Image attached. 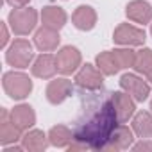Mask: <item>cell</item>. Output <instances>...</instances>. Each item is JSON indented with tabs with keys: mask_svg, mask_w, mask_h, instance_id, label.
Wrapping results in <instances>:
<instances>
[{
	"mask_svg": "<svg viewBox=\"0 0 152 152\" xmlns=\"http://www.w3.org/2000/svg\"><path fill=\"white\" fill-rule=\"evenodd\" d=\"M113 54H115V57H116L120 68H131V66H134L136 52L131 50L129 47H127V48H116V50H113Z\"/></svg>",
	"mask_w": 152,
	"mask_h": 152,
	"instance_id": "cell-24",
	"label": "cell"
},
{
	"mask_svg": "<svg viewBox=\"0 0 152 152\" xmlns=\"http://www.w3.org/2000/svg\"><path fill=\"white\" fill-rule=\"evenodd\" d=\"M73 91V86H72V81L68 79H54L50 81V84L47 86V100L54 106L64 102Z\"/></svg>",
	"mask_w": 152,
	"mask_h": 152,
	"instance_id": "cell-11",
	"label": "cell"
},
{
	"mask_svg": "<svg viewBox=\"0 0 152 152\" xmlns=\"http://www.w3.org/2000/svg\"><path fill=\"white\" fill-rule=\"evenodd\" d=\"M150 109H152V100H150Z\"/></svg>",
	"mask_w": 152,
	"mask_h": 152,
	"instance_id": "cell-31",
	"label": "cell"
},
{
	"mask_svg": "<svg viewBox=\"0 0 152 152\" xmlns=\"http://www.w3.org/2000/svg\"><path fill=\"white\" fill-rule=\"evenodd\" d=\"M2 86H4V91L13 100H23L32 91V81L29 79V75L20 73V72H7V73H4Z\"/></svg>",
	"mask_w": 152,
	"mask_h": 152,
	"instance_id": "cell-2",
	"label": "cell"
},
{
	"mask_svg": "<svg viewBox=\"0 0 152 152\" xmlns=\"http://www.w3.org/2000/svg\"><path fill=\"white\" fill-rule=\"evenodd\" d=\"M127 18L136 22V23H148L152 20V6L148 2H143V0H132V2L127 4Z\"/></svg>",
	"mask_w": 152,
	"mask_h": 152,
	"instance_id": "cell-15",
	"label": "cell"
},
{
	"mask_svg": "<svg viewBox=\"0 0 152 152\" xmlns=\"http://www.w3.org/2000/svg\"><path fill=\"white\" fill-rule=\"evenodd\" d=\"M118 124L120 122H118L115 106L109 99L90 118H86V122L75 127L73 140L81 141L88 150H104L107 140L111 138V134Z\"/></svg>",
	"mask_w": 152,
	"mask_h": 152,
	"instance_id": "cell-1",
	"label": "cell"
},
{
	"mask_svg": "<svg viewBox=\"0 0 152 152\" xmlns=\"http://www.w3.org/2000/svg\"><path fill=\"white\" fill-rule=\"evenodd\" d=\"M81 52L75 47H63L56 54V63H57V72L63 75H70L81 66Z\"/></svg>",
	"mask_w": 152,
	"mask_h": 152,
	"instance_id": "cell-8",
	"label": "cell"
},
{
	"mask_svg": "<svg viewBox=\"0 0 152 152\" xmlns=\"http://www.w3.org/2000/svg\"><path fill=\"white\" fill-rule=\"evenodd\" d=\"M41 22H43V25L59 31L66 23V13L57 6H47L41 11Z\"/></svg>",
	"mask_w": 152,
	"mask_h": 152,
	"instance_id": "cell-18",
	"label": "cell"
},
{
	"mask_svg": "<svg viewBox=\"0 0 152 152\" xmlns=\"http://www.w3.org/2000/svg\"><path fill=\"white\" fill-rule=\"evenodd\" d=\"M120 86H122V90L127 91L136 102H143V100H147L148 95H150V86H148L141 77H138V75H134V73H125V75H122Z\"/></svg>",
	"mask_w": 152,
	"mask_h": 152,
	"instance_id": "cell-7",
	"label": "cell"
},
{
	"mask_svg": "<svg viewBox=\"0 0 152 152\" xmlns=\"http://www.w3.org/2000/svg\"><path fill=\"white\" fill-rule=\"evenodd\" d=\"M132 131L141 140L152 136V115L147 111H140L132 120Z\"/></svg>",
	"mask_w": 152,
	"mask_h": 152,
	"instance_id": "cell-20",
	"label": "cell"
},
{
	"mask_svg": "<svg viewBox=\"0 0 152 152\" xmlns=\"http://www.w3.org/2000/svg\"><path fill=\"white\" fill-rule=\"evenodd\" d=\"M48 136L43 132V131H29L23 138H22V147L25 150H31V152H41L47 148L48 145Z\"/></svg>",
	"mask_w": 152,
	"mask_h": 152,
	"instance_id": "cell-19",
	"label": "cell"
},
{
	"mask_svg": "<svg viewBox=\"0 0 152 152\" xmlns=\"http://www.w3.org/2000/svg\"><path fill=\"white\" fill-rule=\"evenodd\" d=\"M22 148H23V147H16V145H15V147H6L4 152H20Z\"/></svg>",
	"mask_w": 152,
	"mask_h": 152,
	"instance_id": "cell-28",
	"label": "cell"
},
{
	"mask_svg": "<svg viewBox=\"0 0 152 152\" xmlns=\"http://www.w3.org/2000/svg\"><path fill=\"white\" fill-rule=\"evenodd\" d=\"M11 120H13V124H15L18 129L27 131L29 127H32V125L36 124V113H34V109H32L31 106L20 104V106H16V107L11 111Z\"/></svg>",
	"mask_w": 152,
	"mask_h": 152,
	"instance_id": "cell-17",
	"label": "cell"
},
{
	"mask_svg": "<svg viewBox=\"0 0 152 152\" xmlns=\"http://www.w3.org/2000/svg\"><path fill=\"white\" fill-rule=\"evenodd\" d=\"M150 34H152V25H150Z\"/></svg>",
	"mask_w": 152,
	"mask_h": 152,
	"instance_id": "cell-30",
	"label": "cell"
},
{
	"mask_svg": "<svg viewBox=\"0 0 152 152\" xmlns=\"http://www.w3.org/2000/svg\"><path fill=\"white\" fill-rule=\"evenodd\" d=\"M9 41V34H7V25L2 23V39H0V47H6Z\"/></svg>",
	"mask_w": 152,
	"mask_h": 152,
	"instance_id": "cell-26",
	"label": "cell"
},
{
	"mask_svg": "<svg viewBox=\"0 0 152 152\" xmlns=\"http://www.w3.org/2000/svg\"><path fill=\"white\" fill-rule=\"evenodd\" d=\"M132 68H134L138 73L148 75V73L152 72V50H150V48H141V50H138Z\"/></svg>",
	"mask_w": 152,
	"mask_h": 152,
	"instance_id": "cell-23",
	"label": "cell"
},
{
	"mask_svg": "<svg viewBox=\"0 0 152 152\" xmlns=\"http://www.w3.org/2000/svg\"><path fill=\"white\" fill-rule=\"evenodd\" d=\"M75 84L81 86L83 90H88V91H95V90H100L102 84H104V73L95 68L93 64H84L77 75H75Z\"/></svg>",
	"mask_w": 152,
	"mask_h": 152,
	"instance_id": "cell-6",
	"label": "cell"
},
{
	"mask_svg": "<svg viewBox=\"0 0 152 152\" xmlns=\"http://www.w3.org/2000/svg\"><path fill=\"white\" fill-rule=\"evenodd\" d=\"M111 102H113V106H115V111H116V116H118V122L120 124H124V122H127L132 115H134V109H136V106H134V99L125 91H115V93H111Z\"/></svg>",
	"mask_w": 152,
	"mask_h": 152,
	"instance_id": "cell-10",
	"label": "cell"
},
{
	"mask_svg": "<svg viewBox=\"0 0 152 152\" xmlns=\"http://www.w3.org/2000/svg\"><path fill=\"white\" fill-rule=\"evenodd\" d=\"M32 75L39 79H50L57 72V63H56V56L52 54H41L39 57H36L34 64L31 66Z\"/></svg>",
	"mask_w": 152,
	"mask_h": 152,
	"instance_id": "cell-13",
	"label": "cell"
},
{
	"mask_svg": "<svg viewBox=\"0 0 152 152\" xmlns=\"http://www.w3.org/2000/svg\"><path fill=\"white\" fill-rule=\"evenodd\" d=\"M22 140V129H18L13 120H11V113H7V109H2V118H0V143L2 145H9Z\"/></svg>",
	"mask_w": 152,
	"mask_h": 152,
	"instance_id": "cell-14",
	"label": "cell"
},
{
	"mask_svg": "<svg viewBox=\"0 0 152 152\" xmlns=\"http://www.w3.org/2000/svg\"><path fill=\"white\" fill-rule=\"evenodd\" d=\"M132 150L134 152H145V150H148V152H152V141H140V143H136V145H132Z\"/></svg>",
	"mask_w": 152,
	"mask_h": 152,
	"instance_id": "cell-25",
	"label": "cell"
},
{
	"mask_svg": "<svg viewBox=\"0 0 152 152\" xmlns=\"http://www.w3.org/2000/svg\"><path fill=\"white\" fill-rule=\"evenodd\" d=\"M132 131L124 125V124H118L111 134V138L107 140L104 150H109V152H118V150H125L129 147H132Z\"/></svg>",
	"mask_w": 152,
	"mask_h": 152,
	"instance_id": "cell-9",
	"label": "cell"
},
{
	"mask_svg": "<svg viewBox=\"0 0 152 152\" xmlns=\"http://www.w3.org/2000/svg\"><path fill=\"white\" fill-rule=\"evenodd\" d=\"M7 20H9V25L15 34L25 36L34 31V27L38 23V13L32 7H15L9 13Z\"/></svg>",
	"mask_w": 152,
	"mask_h": 152,
	"instance_id": "cell-3",
	"label": "cell"
},
{
	"mask_svg": "<svg viewBox=\"0 0 152 152\" xmlns=\"http://www.w3.org/2000/svg\"><path fill=\"white\" fill-rule=\"evenodd\" d=\"M48 141L54 147H68L73 141V132L66 125H56L48 132Z\"/></svg>",
	"mask_w": 152,
	"mask_h": 152,
	"instance_id": "cell-22",
	"label": "cell"
},
{
	"mask_svg": "<svg viewBox=\"0 0 152 152\" xmlns=\"http://www.w3.org/2000/svg\"><path fill=\"white\" fill-rule=\"evenodd\" d=\"M72 22L79 31H91L97 23V13L90 6H79L72 15Z\"/></svg>",
	"mask_w": 152,
	"mask_h": 152,
	"instance_id": "cell-16",
	"label": "cell"
},
{
	"mask_svg": "<svg viewBox=\"0 0 152 152\" xmlns=\"http://www.w3.org/2000/svg\"><path fill=\"white\" fill-rule=\"evenodd\" d=\"M113 39L118 45H125V47H140L145 43L147 34L143 29H138L131 23H120L115 32H113Z\"/></svg>",
	"mask_w": 152,
	"mask_h": 152,
	"instance_id": "cell-5",
	"label": "cell"
},
{
	"mask_svg": "<svg viewBox=\"0 0 152 152\" xmlns=\"http://www.w3.org/2000/svg\"><path fill=\"white\" fill-rule=\"evenodd\" d=\"M6 2H7L9 6H13V7H25L31 0H6Z\"/></svg>",
	"mask_w": 152,
	"mask_h": 152,
	"instance_id": "cell-27",
	"label": "cell"
},
{
	"mask_svg": "<svg viewBox=\"0 0 152 152\" xmlns=\"http://www.w3.org/2000/svg\"><path fill=\"white\" fill-rule=\"evenodd\" d=\"M147 77H148V81H150V83H152V72H150V73H148V75H147Z\"/></svg>",
	"mask_w": 152,
	"mask_h": 152,
	"instance_id": "cell-29",
	"label": "cell"
},
{
	"mask_svg": "<svg viewBox=\"0 0 152 152\" xmlns=\"http://www.w3.org/2000/svg\"><path fill=\"white\" fill-rule=\"evenodd\" d=\"M32 45L27 39H15L6 52V59L15 68H27L32 61Z\"/></svg>",
	"mask_w": 152,
	"mask_h": 152,
	"instance_id": "cell-4",
	"label": "cell"
},
{
	"mask_svg": "<svg viewBox=\"0 0 152 152\" xmlns=\"http://www.w3.org/2000/svg\"><path fill=\"white\" fill-rule=\"evenodd\" d=\"M59 31L56 29H50L47 25H43L41 29L36 31L34 34V45L41 50V52H50V50H56L59 47Z\"/></svg>",
	"mask_w": 152,
	"mask_h": 152,
	"instance_id": "cell-12",
	"label": "cell"
},
{
	"mask_svg": "<svg viewBox=\"0 0 152 152\" xmlns=\"http://www.w3.org/2000/svg\"><path fill=\"white\" fill-rule=\"evenodd\" d=\"M97 68L104 75H115V73H118L122 70L120 64H118V61H116V57H115V54H113V50L100 52L97 56Z\"/></svg>",
	"mask_w": 152,
	"mask_h": 152,
	"instance_id": "cell-21",
	"label": "cell"
}]
</instances>
